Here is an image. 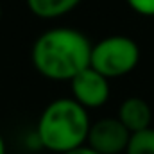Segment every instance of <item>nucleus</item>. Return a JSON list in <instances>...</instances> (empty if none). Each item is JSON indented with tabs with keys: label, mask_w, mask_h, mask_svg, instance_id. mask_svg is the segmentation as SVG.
Returning a JSON list of instances; mask_svg holds the SVG:
<instances>
[{
	"label": "nucleus",
	"mask_w": 154,
	"mask_h": 154,
	"mask_svg": "<svg viewBox=\"0 0 154 154\" xmlns=\"http://www.w3.org/2000/svg\"><path fill=\"white\" fill-rule=\"evenodd\" d=\"M65 154H100V152L93 151L90 145H81V147H77L74 151H68V152H65Z\"/></svg>",
	"instance_id": "nucleus-10"
},
{
	"label": "nucleus",
	"mask_w": 154,
	"mask_h": 154,
	"mask_svg": "<svg viewBox=\"0 0 154 154\" xmlns=\"http://www.w3.org/2000/svg\"><path fill=\"white\" fill-rule=\"evenodd\" d=\"M131 133L118 118H100L90 125L86 145L100 154H120L125 152Z\"/></svg>",
	"instance_id": "nucleus-4"
},
{
	"label": "nucleus",
	"mask_w": 154,
	"mask_h": 154,
	"mask_svg": "<svg viewBox=\"0 0 154 154\" xmlns=\"http://www.w3.org/2000/svg\"><path fill=\"white\" fill-rule=\"evenodd\" d=\"M81 0H27L31 13L43 20H56L74 11Z\"/></svg>",
	"instance_id": "nucleus-7"
},
{
	"label": "nucleus",
	"mask_w": 154,
	"mask_h": 154,
	"mask_svg": "<svg viewBox=\"0 0 154 154\" xmlns=\"http://www.w3.org/2000/svg\"><path fill=\"white\" fill-rule=\"evenodd\" d=\"M72 99L79 102L84 109L102 108L109 99V79L88 66L70 81Z\"/></svg>",
	"instance_id": "nucleus-5"
},
{
	"label": "nucleus",
	"mask_w": 154,
	"mask_h": 154,
	"mask_svg": "<svg viewBox=\"0 0 154 154\" xmlns=\"http://www.w3.org/2000/svg\"><path fill=\"white\" fill-rule=\"evenodd\" d=\"M90 116L74 99L52 100L38 118L36 138L39 145L50 152L65 154L86 145L90 133Z\"/></svg>",
	"instance_id": "nucleus-2"
},
{
	"label": "nucleus",
	"mask_w": 154,
	"mask_h": 154,
	"mask_svg": "<svg viewBox=\"0 0 154 154\" xmlns=\"http://www.w3.org/2000/svg\"><path fill=\"white\" fill-rule=\"evenodd\" d=\"M0 18H2V5H0Z\"/></svg>",
	"instance_id": "nucleus-12"
},
{
	"label": "nucleus",
	"mask_w": 154,
	"mask_h": 154,
	"mask_svg": "<svg viewBox=\"0 0 154 154\" xmlns=\"http://www.w3.org/2000/svg\"><path fill=\"white\" fill-rule=\"evenodd\" d=\"M125 2L134 13L142 16H154V0H125Z\"/></svg>",
	"instance_id": "nucleus-9"
},
{
	"label": "nucleus",
	"mask_w": 154,
	"mask_h": 154,
	"mask_svg": "<svg viewBox=\"0 0 154 154\" xmlns=\"http://www.w3.org/2000/svg\"><path fill=\"white\" fill-rule=\"evenodd\" d=\"M91 43L81 31L56 27L39 34L32 50V66L41 77L50 81H72L90 66Z\"/></svg>",
	"instance_id": "nucleus-1"
},
{
	"label": "nucleus",
	"mask_w": 154,
	"mask_h": 154,
	"mask_svg": "<svg viewBox=\"0 0 154 154\" xmlns=\"http://www.w3.org/2000/svg\"><path fill=\"white\" fill-rule=\"evenodd\" d=\"M140 61V48L129 36H108L91 47L90 66L108 79L131 74Z\"/></svg>",
	"instance_id": "nucleus-3"
},
{
	"label": "nucleus",
	"mask_w": 154,
	"mask_h": 154,
	"mask_svg": "<svg viewBox=\"0 0 154 154\" xmlns=\"http://www.w3.org/2000/svg\"><path fill=\"white\" fill-rule=\"evenodd\" d=\"M0 154H5V142H4L2 134H0Z\"/></svg>",
	"instance_id": "nucleus-11"
},
{
	"label": "nucleus",
	"mask_w": 154,
	"mask_h": 154,
	"mask_svg": "<svg viewBox=\"0 0 154 154\" xmlns=\"http://www.w3.org/2000/svg\"><path fill=\"white\" fill-rule=\"evenodd\" d=\"M125 154H154V127L133 133Z\"/></svg>",
	"instance_id": "nucleus-8"
},
{
	"label": "nucleus",
	"mask_w": 154,
	"mask_h": 154,
	"mask_svg": "<svg viewBox=\"0 0 154 154\" xmlns=\"http://www.w3.org/2000/svg\"><path fill=\"white\" fill-rule=\"evenodd\" d=\"M116 118L133 134V133H138V131H143V129L151 127V122H152V108L142 97H127L120 104L118 116Z\"/></svg>",
	"instance_id": "nucleus-6"
}]
</instances>
